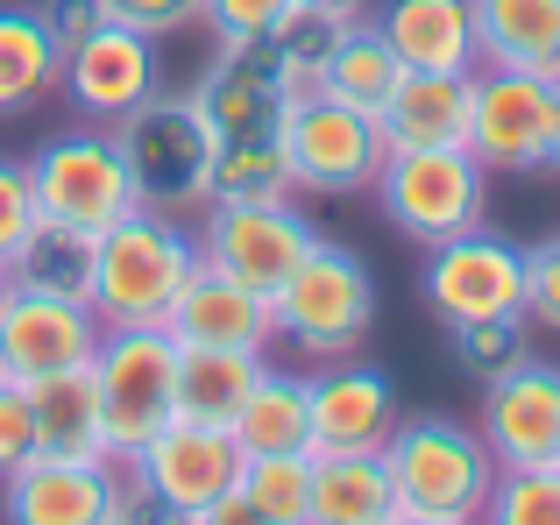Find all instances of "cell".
Instances as JSON below:
<instances>
[{
	"mask_svg": "<svg viewBox=\"0 0 560 525\" xmlns=\"http://www.w3.org/2000/svg\"><path fill=\"white\" fill-rule=\"evenodd\" d=\"M341 28L348 22L313 14V8H299V0H291V14L270 28V50H277V71H284V93L291 100H305V93L327 85V57H334V43H341Z\"/></svg>",
	"mask_w": 560,
	"mask_h": 525,
	"instance_id": "cell-29",
	"label": "cell"
},
{
	"mask_svg": "<svg viewBox=\"0 0 560 525\" xmlns=\"http://www.w3.org/2000/svg\"><path fill=\"white\" fill-rule=\"evenodd\" d=\"M100 313L85 299H65V291H28L14 284L8 313H0V370L14 384H36V376L57 370H85L100 355Z\"/></svg>",
	"mask_w": 560,
	"mask_h": 525,
	"instance_id": "cell-15",
	"label": "cell"
},
{
	"mask_svg": "<svg viewBox=\"0 0 560 525\" xmlns=\"http://www.w3.org/2000/svg\"><path fill=\"white\" fill-rule=\"evenodd\" d=\"M277 305V341L291 355L319 362H341V355H362L376 334V277L348 242H327L319 235L313 249L299 256V270L270 291Z\"/></svg>",
	"mask_w": 560,
	"mask_h": 525,
	"instance_id": "cell-3",
	"label": "cell"
},
{
	"mask_svg": "<svg viewBox=\"0 0 560 525\" xmlns=\"http://www.w3.org/2000/svg\"><path fill=\"white\" fill-rule=\"evenodd\" d=\"M376 128L390 150H468V71H405Z\"/></svg>",
	"mask_w": 560,
	"mask_h": 525,
	"instance_id": "cell-20",
	"label": "cell"
},
{
	"mask_svg": "<svg viewBox=\"0 0 560 525\" xmlns=\"http://www.w3.org/2000/svg\"><path fill=\"white\" fill-rule=\"evenodd\" d=\"M397 483L383 469V447L370 455H313V504L305 525H397Z\"/></svg>",
	"mask_w": 560,
	"mask_h": 525,
	"instance_id": "cell-23",
	"label": "cell"
},
{
	"mask_svg": "<svg viewBox=\"0 0 560 525\" xmlns=\"http://www.w3.org/2000/svg\"><path fill=\"white\" fill-rule=\"evenodd\" d=\"M256 348H178V419H199V427H234L242 398L262 376Z\"/></svg>",
	"mask_w": 560,
	"mask_h": 525,
	"instance_id": "cell-26",
	"label": "cell"
},
{
	"mask_svg": "<svg viewBox=\"0 0 560 525\" xmlns=\"http://www.w3.org/2000/svg\"><path fill=\"white\" fill-rule=\"evenodd\" d=\"M28 455H36V412H28V390L8 376L0 384V476H14Z\"/></svg>",
	"mask_w": 560,
	"mask_h": 525,
	"instance_id": "cell-37",
	"label": "cell"
},
{
	"mask_svg": "<svg viewBox=\"0 0 560 525\" xmlns=\"http://www.w3.org/2000/svg\"><path fill=\"white\" fill-rule=\"evenodd\" d=\"M299 8H313V14H334V22H362V14H370L376 0H299Z\"/></svg>",
	"mask_w": 560,
	"mask_h": 525,
	"instance_id": "cell-40",
	"label": "cell"
},
{
	"mask_svg": "<svg viewBox=\"0 0 560 525\" xmlns=\"http://www.w3.org/2000/svg\"><path fill=\"white\" fill-rule=\"evenodd\" d=\"M85 370L100 390V427H107L114 462H128L156 427L178 419V341H171V327H107Z\"/></svg>",
	"mask_w": 560,
	"mask_h": 525,
	"instance_id": "cell-6",
	"label": "cell"
},
{
	"mask_svg": "<svg viewBox=\"0 0 560 525\" xmlns=\"http://www.w3.org/2000/svg\"><path fill=\"white\" fill-rule=\"evenodd\" d=\"M291 14V0H199V22L213 28V43H262Z\"/></svg>",
	"mask_w": 560,
	"mask_h": 525,
	"instance_id": "cell-33",
	"label": "cell"
},
{
	"mask_svg": "<svg viewBox=\"0 0 560 525\" xmlns=\"http://www.w3.org/2000/svg\"><path fill=\"white\" fill-rule=\"evenodd\" d=\"M376 207L419 249H440L454 235H476L490 221V171L468 150H390L376 171Z\"/></svg>",
	"mask_w": 560,
	"mask_h": 525,
	"instance_id": "cell-5",
	"label": "cell"
},
{
	"mask_svg": "<svg viewBox=\"0 0 560 525\" xmlns=\"http://www.w3.org/2000/svg\"><path fill=\"white\" fill-rule=\"evenodd\" d=\"M305 390H313V447L305 455H370V447L390 441L397 419H405L390 370H376L362 355L305 370Z\"/></svg>",
	"mask_w": 560,
	"mask_h": 525,
	"instance_id": "cell-16",
	"label": "cell"
},
{
	"mask_svg": "<svg viewBox=\"0 0 560 525\" xmlns=\"http://www.w3.org/2000/svg\"><path fill=\"white\" fill-rule=\"evenodd\" d=\"M383 469L397 483V504L425 518H482L497 490V455L482 447L476 427L447 412H411L383 441Z\"/></svg>",
	"mask_w": 560,
	"mask_h": 525,
	"instance_id": "cell-4",
	"label": "cell"
},
{
	"mask_svg": "<svg viewBox=\"0 0 560 525\" xmlns=\"http://www.w3.org/2000/svg\"><path fill=\"white\" fill-rule=\"evenodd\" d=\"M156 85H164L156 36L121 28V22H100L85 43H71V50H65V79H57V93L71 100V114H79V121L114 128L128 107H142Z\"/></svg>",
	"mask_w": 560,
	"mask_h": 525,
	"instance_id": "cell-13",
	"label": "cell"
},
{
	"mask_svg": "<svg viewBox=\"0 0 560 525\" xmlns=\"http://www.w3.org/2000/svg\"><path fill=\"white\" fill-rule=\"evenodd\" d=\"M547 142H553V164H560V79H553V107H547Z\"/></svg>",
	"mask_w": 560,
	"mask_h": 525,
	"instance_id": "cell-41",
	"label": "cell"
},
{
	"mask_svg": "<svg viewBox=\"0 0 560 525\" xmlns=\"http://www.w3.org/2000/svg\"><path fill=\"white\" fill-rule=\"evenodd\" d=\"M28 192H36L43 221H71V228H114L121 213H136V185H128V164L114 150L107 128H65L50 136L36 156H28Z\"/></svg>",
	"mask_w": 560,
	"mask_h": 525,
	"instance_id": "cell-7",
	"label": "cell"
},
{
	"mask_svg": "<svg viewBox=\"0 0 560 525\" xmlns=\"http://www.w3.org/2000/svg\"><path fill=\"white\" fill-rule=\"evenodd\" d=\"M28 390V412H36V455L57 462H114L107 455V427H100V390L93 370H57L36 376Z\"/></svg>",
	"mask_w": 560,
	"mask_h": 525,
	"instance_id": "cell-22",
	"label": "cell"
},
{
	"mask_svg": "<svg viewBox=\"0 0 560 525\" xmlns=\"http://www.w3.org/2000/svg\"><path fill=\"white\" fill-rule=\"evenodd\" d=\"M397 525H476V518H425V512H405Z\"/></svg>",
	"mask_w": 560,
	"mask_h": 525,
	"instance_id": "cell-42",
	"label": "cell"
},
{
	"mask_svg": "<svg viewBox=\"0 0 560 525\" xmlns=\"http://www.w3.org/2000/svg\"><path fill=\"white\" fill-rule=\"evenodd\" d=\"M242 498L262 504L277 525H305V504H313V455H248L242 462Z\"/></svg>",
	"mask_w": 560,
	"mask_h": 525,
	"instance_id": "cell-30",
	"label": "cell"
},
{
	"mask_svg": "<svg viewBox=\"0 0 560 525\" xmlns=\"http://www.w3.org/2000/svg\"><path fill=\"white\" fill-rule=\"evenodd\" d=\"M93 249H100L93 228L36 221V228H28V242L14 249L8 277H14V284H28V291H65V299H85V291H93Z\"/></svg>",
	"mask_w": 560,
	"mask_h": 525,
	"instance_id": "cell-27",
	"label": "cell"
},
{
	"mask_svg": "<svg viewBox=\"0 0 560 525\" xmlns=\"http://www.w3.org/2000/svg\"><path fill=\"white\" fill-rule=\"evenodd\" d=\"M191 525H277V518L262 512V504H248L242 483H234V490H220L213 504H199V512H191Z\"/></svg>",
	"mask_w": 560,
	"mask_h": 525,
	"instance_id": "cell-39",
	"label": "cell"
},
{
	"mask_svg": "<svg viewBox=\"0 0 560 525\" xmlns=\"http://www.w3.org/2000/svg\"><path fill=\"white\" fill-rule=\"evenodd\" d=\"M107 136L128 164L136 207L178 213V221H199V213L213 207V128H206V114H199L191 93H164V85H156L142 107H128L121 121L107 128Z\"/></svg>",
	"mask_w": 560,
	"mask_h": 525,
	"instance_id": "cell-2",
	"label": "cell"
},
{
	"mask_svg": "<svg viewBox=\"0 0 560 525\" xmlns=\"http://www.w3.org/2000/svg\"><path fill=\"white\" fill-rule=\"evenodd\" d=\"M65 79V43L50 36L43 8H0V121L28 114Z\"/></svg>",
	"mask_w": 560,
	"mask_h": 525,
	"instance_id": "cell-25",
	"label": "cell"
},
{
	"mask_svg": "<svg viewBox=\"0 0 560 525\" xmlns=\"http://www.w3.org/2000/svg\"><path fill=\"white\" fill-rule=\"evenodd\" d=\"M284 150H291V178H299V192L348 199V192H370V185H376L390 142H383L376 114L348 107V100H334V93H305V100H291Z\"/></svg>",
	"mask_w": 560,
	"mask_h": 525,
	"instance_id": "cell-8",
	"label": "cell"
},
{
	"mask_svg": "<svg viewBox=\"0 0 560 525\" xmlns=\"http://www.w3.org/2000/svg\"><path fill=\"white\" fill-rule=\"evenodd\" d=\"M370 22L405 71H476V8L468 0H376Z\"/></svg>",
	"mask_w": 560,
	"mask_h": 525,
	"instance_id": "cell-19",
	"label": "cell"
},
{
	"mask_svg": "<svg viewBox=\"0 0 560 525\" xmlns=\"http://www.w3.org/2000/svg\"><path fill=\"white\" fill-rule=\"evenodd\" d=\"M8 299H14V277H8V262H0V313H8Z\"/></svg>",
	"mask_w": 560,
	"mask_h": 525,
	"instance_id": "cell-43",
	"label": "cell"
},
{
	"mask_svg": "<svg viewBox=\"0 0 560 525\" xmlns=\"http://www.w3.org/2000/svg\"><path fill=\"white\" fill-rule=\"evenodd\" d=\"M36 192H28V164H14V156H0V262H14V249L28 242V228H36Z\"/></svg>",
	"mask_w": 560,
	"mask_h": 525,
	"instance_id": "cell-34",
	"label": "cell"
},
{
	"mask_svg": "<svg viewBox=\"0 0 560 525\" xmlns=\"http://www.w3.org/2000/svg\"><path fill=\"white\" fill-rule=\"evenodd\" d=\"M476 525H560V462H547V469H497V490Z\"/></svg>",
	"mask_w": 560,
	"mask_h": 525,
	"instance_id": "cell-32",
	"label": "cell"
},
{
	"mask_svg": "<svg viewBox=\"0 0 560 525\" xmlns=\"http://www.w3.org/2000/svg\"><path fill=\"white\" fill-rule=\"evenodd\" d=\"M191 228H199V256L213 270L242 277L256 291H277L299 270V256L319 242V228L305 221L299 199H213Z\"/></svg>",
	"mask_w": 560,
	"mask_h": 525,
	"instance_id": "cell-9",
	"label": "cell"
},
{
	"mask_svg": "<svg viewBox=\"0 0 560 525\" xmlns=\"http://www.w3.org/2000/svg\"><path fill=\"white\" fill-rule=\"evenodd\" d=\"M107 525H121V518H107Z\"/></svg>",
	"mask_w": 560,
	"mask_h": 525,
	"instance_id": "cell-45",
	"label": "cell"
},
{
	"mask_svg": "<svg viewBox=\"0 0 560 525\" xmlns=\"http://www.w3.org/2000/svg\"><path fill=\"white\" fill-rule=\"evenodd\" d=\"M419 291L433 305L440 327H468V319H525V249L490 228L454 235L425 249Z\"/></svg>",
	"mask_w": 560,
	"mask_h": 525,
	"instance_id": "cell-10",
	"label": "cell"
},
{
	"mask_svg": "<svg viewBox=\"0 0 560 525\" xmlns=\"http://www.w3.org/2000/svg\"><path fill=\"white\" fill-rule=\"evenodd\" d=\"M447 348L468 384H490L511 362L533 355V334H525V319H468V327H447Z\"/></svg>",
	"mask_w": 560,
	"mask_h": 525,
	"instance_id": "cell-31",
	"label": "cell"
},
{
	"mask_svg": "<svg viewBox=\"0 0 560 525\" xmlns=\"http://www.w3.org/2000/svg\"><path fill=\"white\" fill-rule=\"evenodd\" d=\"M476 433L497 455V469H547V462H560V362L525 355L504 376H490Z\"/></svg>",
	"mask_w": 560,
	"mask_h": 525,
	"instance_id": "cell-14",
	"label": "cell"
},
{
	"mask_svg": "<svg viewBox=\"0 0 560 525\" xmlns=\"http://www.w3.org/2000/svg\"><path fill=\"white\" fill-rule=\"evenodd\" d=\"M0 384H8V370H0Z\"/></svg>",
	"mask_w": 560,
	"mask_h": 525,
	"instance_id": "cell-44",
	"label": "cell"
},
{
	"mask_svg": "<svg viewBox=\"0 0 560 525\" xmlns=\"http://www.w3.org/2000/svg\"><path fill=\"white\" fill-rule=\"evenodd\" d=\"M228 433L242 441V455H305L313 447V390H305V370L262 362L256 390L242 398Z\"/></svg>",
	"mask_w": 560,
	"mask_h": 525,
	"instance_id": "cell-24",
	"label": "cell"
},
{
	"mask_svg": "<svg viewBox=\"0 0 560 525\" xmlns=\"http://www.w3.org/2000/svg\"><path fill=\"white\" fill-rule=\"evenodd\" d=\"M476 8V50L482 65L560 79V0H468Z\"/></svg>",
	"mask_w": 560,
	"mask_h": 525,
	"instance_id": "cell-21",
	"label": "cell"
},
{
	"mask_svg": "<svg viewBox=\"0 0 560 525\" xmlns=\"http://www.w3.org/2000/svg\"><path fill=\"white\" fill-rule=\"evenodd\" d=\"M164 327L178 348H256V355H270L277 348V305H270V291L199 262L191 284L178 291V305L164 313Z\"/></svg>",
	"mask_w": 560,
	"mask_h": 525,
	"instance_id": "cell-18",
	"label": "cell"
},
{
	"mask_svg": "<svg viewBox=\"0 0 560 525\" xmlns=\"http://www.w3.org/2000/svg\"><path fill=\"white\" fill-rule=\"evenodd\" d=\"M43 22H50V36L71 50V43H85L107 22V8H100V0H43Z\"/></svg>",
	"mask_w": 560,
	"mask_h": 525,
	"instance_id": "cell-38",
	"label": "cell"
},
{
	"mask_svg": "<svg viewBox=\"0 0 560 525\" xmlns=\"http://www.w3.org/2000/svg\"><path fill=\"white\" fill-rule=\"evenodd\" d=\"M242 441H234L228 427H199V419H171V427H156L150 441L136 447V455L121 462L128 483H142L150 498H164L171 512H199V504H213L220 490L242 483Z\"/></svg>",
	"mask_w": 560,
	"mask_h": 525,
	"instance_id": "cell-12",
	"label": "cell"
},
{
	"mask_svg": "<svg viewBox=\"0 0 560 525\" xmlns=\"http://www.w3.org/2000/svg\"><path fill=\"white\" fill-rule=\"evenodd\" d=\"M100 8H107V22L142 28V36H156V43L199 22V0H100Z\"/></svg>",
	"mask_w": 560,
	"mask_h": 525,
	"instance_id": "cell-36",
	"label": "cell"
},
{
	"mask_svg": "<svg viewBox=\"0 0 560 525\" xmlns=\"http://www.w3.org/2000/svg\"><path fill=\"white\" fill-rule=\"evenodd\" d=\"M547 107H553L547 79L504 71V65H476L468 71V156L482 171H547L553 164Z\"/></svg>",
	"mask_w": 560,
	"mask_h": 525,
	"instance_id": "cell-11",
	"label": "cell"
},
{
	"mask_svg": "<svg viewBox=\"0 0 560 525\" xmlns=\"http://www.w3.org/2000/svg\"><path fill=\"white\" fill-rule=\"evenodd\" d=\"M199 228L178 213H121L114 228H100L93 249V291L85 305L100 313V327H164V313L178 305V291L199 270Z\"/></svg>",
	"mask_w": 560,
	"mask_h": 525,
	"instance_id": "cell-1",
	"label": "cell"
},
{
	"mask_svg": "<svg viewBox=\"0 0 560 525\" xmlns=\"http://www.w3.org/2000/svg\"><path fill=\"white\" fill-rule=\"evenodd\" d=\"M397 79H405L397 50L383 43V28L370 22V14H362V22L341 28V43H334V57H327V85H319V93L348 100V107H362V114H383V100H390Z\"/></svg>",
	"mask_w": 560,
	"mask_h": 525,
	"instance_id": "cell-28",
	"label": "cell"
},
{
	"mask_svg": "<svg viewBox=\"0 0 560 525\" xmlns=\"http://www.w3.org/2000/svg\"><path fill=\"white\" fill-rule=\"evenodd\" d=\"M525 319L560 334V235L525 249Z\"/></svg>",
	"mask_w": 560,
	"mask_h": 525,
	"instance_id": "cell-35",
	"label": "cell"
},
{
	"mask_svg": "<svg viewBox=\"0 0 560 525\" xmlns=\"http://www.w3.org/2000/svg\"><path fill=\"white\" fill-rule=\"evenodd\" d=\"M121 504V462L28 455L0 476V525H107Z\"/></svg>",
	"mask_w": 560,
	"mask_h": 525,
	"instance_id": "cell-17",
	"label": "cell"
}]
</instances>
